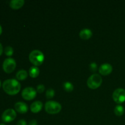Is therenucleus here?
<instances>
[{
    "mask_svg": "<svg viewBox=\"0 0 125 125\" xmlns=\"http://www.w3.org/2000/svg\"><path fill=\"white\" fill-rule=\"evenodd\" d=\"M2 88L6 94L10 95H15L20 90L21 85L16 79H7L4 82Z\"/></svg>",
    "mask_w": 125,
    "mask_h": 125,
    "instance_id": "1",
    "label": "nucleus"
},
{
    "mask_svg": "<svg viewBox=\"0 0 125 125\" xmlns=\"http://www.w3.org/2000/svg\"><path fill=\"white\" fill-rule=\"evenodd\" d=\"M30 62L35 67L41 65L44 61L45 56L43 53L39 50H34L32 51L29 56Z\"/></svg>",
    "mask_w": 125,
    "mask_h": 125,
    "instance_id": "2",
    "label": "nucleus"
},
{
    "mask_svg": "<svg viewBox=\"0 0 125 125\" xmlns=\"http://www.w3.org/2000/svg\"><path fill=\"white\" fill-rule=\"evenodd\" d=\"M45 111L50 114H56L61 111V105L58 102L54 101H49L45 103Z\"/></svg>",
    "mask_w": 125,
    "mask_h": 125,
    "instance_id": "3",
    "label": "nucleus"
},
{
    "mask_svg": "<svg viewBox=\"0 0 125 125\" xmlns=\"http://www.w3.org/2000/svg\"><path fill=\"white\" fill-rule=\"evenodd\" d=\"M103 79L101 76L98 74H94L90 76L87 81V86L91 89H96L101 85Z\"/></svg>",
    "mask_w": 125,
    "mask_h": 125,
    "instance_id": "4",
    "label": "nucleus"
},
{
    "mask_svg": "<svg viewBox=\"0 0 125 125\" xmlns=\"http://www.w3.org/2000/svg\"><path fill=\"white\" fill-rule=\"evenodd\" d=\"M113 100L116 103L121 104L125 101V90L123 89H117L112 94Z\"/></svg>",
    "mask_w": 125,
    "mask_h": 125,
    "instance_id": "5",
    "label": "nucleus"
},
{
    "mask_svg": "<svg viewBox=\"0 0 125 125\" xmlns=\"http://www.w3.org/2000/svg\"><path fill=\"white\" fill-rule=\"evenodd\" d=\"M16 67V62L13 59L7 58L4 61L2 68L4 71L7 73H10L14 71Z\"/></svg>",
    "mask_w": 125,
    "mask_h": 125,
    "instance_id": "6",
    "label": "nucleus"
},
{
    "mask_svg": "<svg viewBox=\"0 0 125 125\" xmlns=\"http://www.w3.org/2000/svg\"><path fill=\"white\" fill-rule=\"evenodd\" d=\"M37 95V91L31 87H26L22 91L21 96L23 99L27 100V101H30L35 98Z\"/></svg>",
    "mask_w": 125,
    "mask_h": 125,
    "instance_id": "7",
    "label": "nucleus"
},
{
    "mask_svg": "<svg viewBox=\"0 0 125 125\" xmlns=\"http://www.w3.org/2000/svg\"><path fill=\"white\" fill-rule=\"evenodd\" d=\"M17 117L15 111L12 109H8L3 112L2 115V120L6 123H10L14 120Z\"/></svg>",
    "mask_w": 125,
    "mask_h": 125,
    "instance_id": "8",
    "label": "nucleus"
},
{
    "mask_svg": "<svg viewBox=\"0 0 125 125\" xmlns=\"http://www.w3.org/2000/svg\"><path fill=\"white\" fill-rule=\"evenodd\" d=\"M112 72V66L109 63H104L99 68V72L103 76H107Z\"/></svg>",
    "mask_w": 125,
    "mask_h": 125,
    "instance_id": "9",
    "label": "nucleus"
},
{
    "mask_svg": "<svg viewBox=\"0 0 125 125\" xmlns=\"http://www.w3.org/2000/svg\"><path fill=\"white\" fill-rule=\"evenodd\" d=\"M15 109L20 114H25L28 111V106L23 102H17L15 104Z\"/></svg>",
    "mask_w": 125,
    "mask_h": 125,
    "instance_id": "10",
    "label": "nucleus"
},
{
    "mask_svg": "<svg viewBox=\"0 0 125 125\" xmlns=\"http://www.w3.org/2000/svg\"><path fill=\"white\" fill-rule=\"evenodd\" d=\"M43 107V104L41 101H37L33 103L30 106V109L33 113H39L42 110Z\"/></svg>",
    "mask_w": 125,
    "mask_h": 125,
    "instance_id": "11",
    "label": "nucleus"
},
{
    "mask_svg": "<svg viewBox=\"0 0 125 125\" xmlns=\"http://www.w3.org/2000/svg\"><path fill=\"white\" fill-rule=\"evenodd\" d=\"M79 36L83 40H89L92 36V32L89 29H84L79 32Z\"/></svg>",
    "mask_w": 125,
    "mask_h": 125,
    "instance_id": "12",
    "label": "nucleus"
},
{
    "mask_svg": "<svg viewBox=\"0 0 125 125\" xmlns=\"http://www.w3.org/2000/svg\"><path fill=\"white\" fill-rule=\"evenodd\" d=\"M24 0H12L10 2V7L13 9H20L24 5Z\"/></svg>",
    "mask_w": 125,
    "mask_h": 125,
    "instance_id": "13",
    "label": "nucleus"
},
{
    "mask_svg": "<svg viewBox=\"0 0 125 125\" xmlns=\"http://www.w3.org/2000/svg\"><path fill=\"white\" fill-rule=\"evenodd\" d=\"M40 73V70H39V68L35 66H33L30 68L29 70V74L31 78H35L39 75Z\"/></svg>",
    "mask_w": 125,
    "mask_h": 125,
    "instance_id": "14",
    "label": "nucleus"
},
{
    "mask_svg": "<svg viewBox=\"0 0 125 125\" xmlns=\"http://www.w3.org/2000/svg\"><path fill=\"white\" fill-rule=\"evenodd\" d=\"M28 76V72L26 70H21L18 71L17 72V74H16V77H17V79L20 81H23L26 79Z\"/></svg>",
    "mask_w": 125,
    "mask_h": 125,
    "instance_id": "15",
    "label": "nucleus"
},
{
    "mask_svg": "<svg viewBox=\"0 0 125 125\" xmlns=\"http://www.w3.org/2000/svg\"><path fill=\"white\" fill-rule=\"evenodd\" d=\"M114 112L116 115L120 117V116L123 115L125 112V109L123 106H120V105H118V106L115 107Z\"/></svg>",
    "mask_w": 125,
    "mask_h": 125,
    "instance_id": "16",
    "label": "nucleus"
},
{
    "mask_svg": "<svg viewBox=\"0 0 125 125\" xmlns=\"http://www.w3.org/2000/svg\"><path fill=\"white\" fill-rule=\"evenodd\" d=\"M63 87L65 90H66L67 92H70L73 91V89H74L73 85L72 83H70V82H65V83H63Z\"/></svg>",
    "mask_w": 125,
    "mask_h": 125,
    "instance_id": "17",
    "label": "nucleus"
},
{
    "mask_svg": "<svg viewBox=\"0 0 125 125\" xmlns=\"http://www.w3.org/2000/svg\"><path fill=\"white\" fill-rule=\"evenodd\" d=\"M55 92L52 89H49L46 92V96L47 98L51 99L54 96Z\"/></svg>",
    "mask_w": 125,
    "mask_h": 125,
    "instance_id": "18",
    "label": "nucleus"
},
{
    "mask_svg": "<svg viewBox=\"0 0 125 125\" xmlns=\"http://www.w3.org/2000/svg\"><path fill=\"white\" fill-rule=\"evenodd\" d=\"M4 52L6 54V56H11L13 53V48L11 47V46H7L6 47L4 50Z\"/></svg>",
    "mask_w": 125,
    "mask_h": 125,
    "instance_id": "19",
    "label": "nucleus"
},
{
    "mask_svg": "<svg viewBox=\"0 0 125 125\" xmlns=\"http://www.w3.org/2000/svg\"><path fill=\"white\" fill-rule=\"evenodd\" d=\"M90 69L92 72H95L98 69V66L95 62H92L90 65Z\"/></svg>",
    "mask_w": 125,
    "mask_h": 125,
    "instance_id": "20",
    "label": "nucleus"
},
{
    "mask_svg": "<svg viewBox=\"0 0 125 125\" xmlns=\"http://www.w3.org/2000/svg\"><path fill=\"white\" fill-rule=\"evenodd\" d=\"M44 90H45V86L42 84H40L37 86V92L39 94H42Z\"/></svg>",
    "mask_w": 125,
    "mask_h": 125,
    "instance_id": "21",
    "label": "nucleus"
},
{
    "mask_svg": "<svg viewBox=\"0 0 125 125\" xmlns=\"http://www.w3.org/2000/svg\"><path fill=\"white\" fill-rule=\"evenodd\" d=\"M17 125H27V123L24 120H20L17 122Z\"/></svg>",
    "mask_w": 125,
    "mask_h": 125,
    "instance_id": "22",
    "label": "nucleus"
},
{
    "mask_svg": "<svg viewBox=\"0 0 125 125\" xmlns=\"http://www.w3.org/2000/svg\"><path fill=\"white\" fill-rule=\"evenodd\" d=\"M29 125H37V122L35 120H32L29 122Z\"/></svg>",
    "mask_w": 125,
    "mask_h": 125,
    "instance_id": "23",
    "label": "nucleus"
},
{
    "mask_svg": "<svg viewBox=\"0 0 125 125\" xmlns=\"http://www.w3.org/2000/svg\"><path fill=\"white\" fill-rule=\"evenodd\" d=\"M2 51H3V48H2V45H1V43H0V56L2 54Z\"/></svg>",
    "mask_w": 125,
    "mask_h": 125,
    "instance_id": "24",
    "label": "nucleus"
},
{
    "mask_svg": "<svg viewBox=\"0 0 125 125\" xmlns=\"http://www.w3.org/2000/svg\"><path fill=\"white\" fill-rule=\"evenodd\" d=\"M2 27H1V25H0V35H1V33H2Z\"/></svg>",
    "mask_w": 125,
    "mask_h": 125,
    "instance_id": "25",
    "label": "nucleus"
},
{
    "mask_svg": "<svg viewBox=\"0 0 125 125\" xmlns=\"http://www.w3.org/2000/svg\"><path fill=\"white\" fill-rule=\"evenodd\" d=\"M1 81H0V87H1Z\"/></svg>",
    "mask_w": 125,
    "mask_h": 125,
    "instance_id": "26",
    "label": "nucleus"
},
{
    "mask_svg": "<svg viewBox=\"0 0 125 125\" xmlns=\"http://www.w3.org/2000/svg\"><path fill=\"white\" fill-rule=\"evenodd\" d=\"M0 125H4V124H1Z\"/></svg>",
    "mask_w": 125,
    "mask_h": 125,
    "instance_id": "27",
    "label": "nucleus"
}]
</instances>
